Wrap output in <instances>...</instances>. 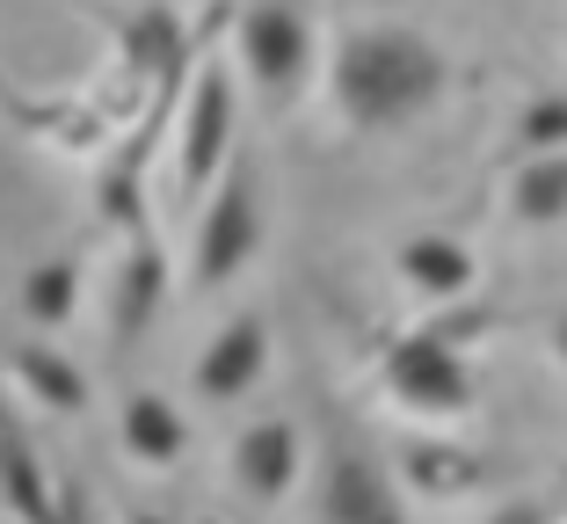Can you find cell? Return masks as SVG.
<instances>
[{
	"label": "cell",
	"instance_id": "cell-17",
	"mask_svg": "<svg viewBox=\"0 0 567 524\" xmlns=\"http://www.w3.org/2000/svg\"><path fill=\"white\" fill-rule=\"evenodd\" d=\"M524 146L532 153H553V146H567V95H538L532 110H524Z\"/></svg>",
	"mask_w": 567,
	"mask_h": 524
},
{
	"label": "cell",
	"instance_id": "cell-14",
	"mask_svg": "<svg viewBox=\"0 0 567 524\" xmlns=\"http://www.w3.org/2000/svg\"><path fill=\"white\" fill-rule=\"evenodd\" d=\"M73 306H81V263L51 255V263H37V270L22 277V321L30 328H66Z\"/></svg>",
	"mask_w": 567,
	"mask_h": 524
},
{
	"label": "cell",
	"instance_id": "cell-1",
	"mask_svg": "<svg viewBox=\"0 0 567 524\" xmlns=\"http://www.w3.org/2000/svg\"><path fill=\"white\" fill-rule=\"evenodd\" d=\"M444 95V59L415 30H357L334 51V102L357 132H393Z\"/></svg>",
	"mask_w": 567,
	"mask_h": 524
},
{
	"label": "cell",
	"instance_id": "cell-16",
	"mask_svg": "<svg viewBox=\"0 0 567 524\" xmlns=\"http://www.w3.org/2000/svg\"><path fill=\"white\" fill-rule=\"evenodd\" d=\"M8 510L16 517H59V495H44V466H37L30 438H8Z\"/></svg>",
	"mask_w": 567,
	"mask_h": 524
},
{
	"label": "cell",
	"instance_id": "cell-8",
	"mask_svg": "<svg viewBox=\"0 0 567 524\" xmlns=\"http://www.w3.org/2000/svg\"><path fill=\"white\" fill-rule=\"evenodd\" d=\"M234 481L255 495V503H277V495L299 481V430L284 423V415L248 423L240 444H234Z\"/></svg>",
	"mask_w": 567,
	"mask_h": 524
},
{
	"label": "cell",
	"instance_id": "cell-12",
	"mask_svg": "<svg viewBox=\"0 0 567 524\" xmlns=\"http://www.w3.org/2000/svg\"><path fill=\"white\" fill-rule=\"evenodd\" d=\"M509 204H517V219H532V226L567 219V146L532 153V161L509 175Z\"/></svg>",
	"mask_w": 567,
	"mask_h": 524
},
{
	"label": "cell",
	"instance_id": "cell-4",
	"mask_svg": "<svg viewBox=\"0 0 567 524\" xmlns=\"http://www.w3.org/2000/svg\"><path fill=\"white\" fill-rule=\"evenodd\" d=\"M255 240H262V197H255L248 168L226 175L212 197V212H204L197 226V285H226V277H240V263L255 255Z\"/></svg>",
	"mask_w": 567,
	"mask_h": 524
},
{
	"label": "cell",
	"instance_id": "cell-7",
	"mask_svg": "<svg viewBox=\"0 0 567 524\" xmlns=\"http://www.w3.org/2000/svg\"><path fill=\"white\" fill-rule=\"evenodd\" d=\"M320 510H328L334 524H393L401 517V495L379 481L371 459H357L350 444H334L328 474H320Z\"/></svg>",
	"mask_w": 567,
	"mask_h": 524
},
{
	"label": "cell",
	"instance_id": "cell-5",
	"mask_svg": "<svg viewBox=\"0 0 567 524\" xmlns=\"http://www.w3.org/2000/svg\"><path fill=\"white\" fill-rule=\"evenodd\" d=\"M226 146H234V88H226L218 66H204L197 95H189V117H183V183L212 189L218 168H226Z\"/></svg>",
	"mask_w": 567,
	"mask_h": 524
},
{
	"label": "cell",
	"instance_id": "cell-11",
	"mask_svg": "<svg viewBox=\"0 0 567 524\" xmlns=\"http://www.w3.org/2000/svg\"><path fill=\"white\" fill-rule=\"evenodd\" d=\"M401 277L415 291H430V299H458L473 285V248L451 240V234H415L401 248Z\"/></svg>",
	"mask_w": 567,
	"mask_h": 524
},
{
	"label": "cell",
	"instance_id": "cell-15",
	"mask_svg": "<svg viewBox=\"0 0 567 524\" xmlns=\"http://www.w3.org/2000/svg\"><path fill=\"white\" fill-rule=\"evenodd\" d=\"M16 379H22V387H30L44 408H59V415H81V408H87V379L73 372L59 350H37V342H22V350H16Z\"/></svg>",
	"mask_w": 567,
	"mask_h": 524
},
{
	"label": "cell",
	"instance_id": "cell-2",
	"mask_svg": "<svg viewBox=\"0 0 567 524\" xmlns=\"http://www.w3.org/2000/svg\"><path fill=\"white\" fill-rule=\"evenodd\" d=\"M385 387L415 415H458V408H473V372H466V357L451 350L444 328H422V336L393 342L385 350Z\"/></svg>",
	"mask_w": 567,
	"mask_h": 524
},
{
	"label": "cell",
	"instance_id": "cell-10",
	"mask_svg": "<svg viewBox=\"0 0 567 524\" xmlns=\"http://www.w3.org/2000/svg\"><path fill=\"white\" fill-rule=\"evenodd\" d=\"M161 291H167V255L153 248V240H138V248L124 255V277H117V342H124V350L153 328Z\"/></svg>",
	"mask_w": 567,
	"mask_h": 524
},
{
	"label": "cell",
	"instance_id": "cell-9",
	"mask_svg": "<svg viewBox=\"0 0 567 524\" xmlns=\"http://www.w3.org/2000/svg\"><path fill=\"white\" fill-rule=\"evenodd\" d=\"M183 444H189V423L167 393H132L124 401V452H138L146 466H175Z\"/></svg>",
	"mask_w": 567,
	"mask_h": 524
},
{
	"label": "cell",
	"instance_id": "cell-3",
	"mask_svg": "<svg viewBox=\"0 0 567 524\" xmlns=\"http://www.w3.org/2000/svg\"><path fill=\"white\" fill-rule=\"evenodd\" d=\"M240 59H248L255 88L269 102H291L313 73V30H306L299 8H284V0H262L240 16Z\"/></svg>",
	"mask_w": 567,
	"mask_h": 524
},
{
	"label": "cell",
	"instance_id": "cell-18",
	"mask_svg": "<svg viewBox=\"0 0 567 524\" xmlns=\"http://www.w3.org/2000/svg\"><path fill=\"white\" fill-rule=\"evenodd\" d=\"M553 350H560V364H567V314H553Z\"/></svg>",
	"mask_w": 567,
	"mask_h": 524
},
{
	"label": "cell",
	"instance_id": "cell-13",
	"mask_svg": "<svg viewBox=\"0 0 567 524\" xmlns=\"http://www.w3.org/2000/svg\"><path fill=\"white\" fill-rule=\"evenodd\" d=\"M401 466H408V481H415V489H430V495H466V489H481V481H487V466L473 452L436 444V438L401 444Z\"/></svg>",
	"mask_w": 567,
	"mask_h": 524
},
{
	"label": "cell",
	"instance_id": "cell-6",
	"mask_svg": "<svg viewBox=\"0 0 567 524\" xmlns=\"http://www.w3.org/2000/svg\"><path fill=\"white\" fill-rule=\"evenodd\" d=\"M269 364V321L262 314H234L197 357V393L204 401H240Z\"/></svg>",
	"mask_w": 567,
	"mask_h": 524
}]
</instances>
